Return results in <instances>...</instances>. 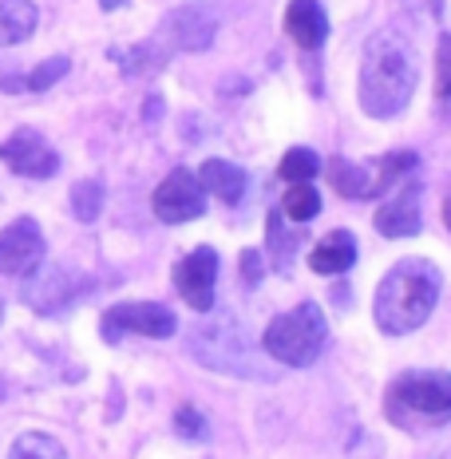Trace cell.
Returning a JSON list of instances; mask_svg holds the SVG:
<instances>
[{"label": "cell", "instance_id": "obj_1", "mask_svg": "<svg viewBox=\"0 0 451 459\" xmlns=\"http://www.w3.org/2000/svg\"><path fill=\"white\" fill-rule=\"evenodd\" d=\"M420 83V64H416V48L404 32L384 28L360 56V80H357V100L364 115L372 119H392L412 103Z\"/></svg>", "mask_w": 451, "mask_h": 459}, {"label": "cell", "instance_id": "obj_2", "mask_svg": "<svg viewBox=\"0 0 451 459\" xmlns=\"http://www.w3.org/2000/svg\"><path fill=\"white\" fill-rule=\"evenodd\" d=\"M439 270L424 257H404L396 262L377 285V301H372V317L388 337H404L420 329L439 301Z\"/></svg>", "mask_w": 451, "mask_h": 459}, {"label": "cell", "instance_id": "obj_3", "mask_svg": "<svg viewBox=\"0 0 451 459\" xmlns=\"http://www.w3.org/2000/svg\"><path fill=\"white\" fill-rule=\"evenodd\" d=\"M325 337H329V321H325L321 305L301 301L297 309L270 321V329H265V337H262V349L290 368H309L313 360L321 357Z\"/></svg>", "mask_w": 451, "mask_h": 459}, {"label": "cell", "instance_id": "obj_4", "mask_svg": "<svg viewBox=\"0 0 451 459\" xmlns=\"http://www.w3.org/2000/svg\"><path fill=\"white\" fill-rule=\"evenodd\" d=\"M103 337L108 341H119L127 333H139V337H155V341H167L175 337L178 321L167 305H155V301H123V305H111L103 313Z\"/></svg>", "mask_w": 451, "mask_h": 459}, {"label": "cell", "instance_id": "obj_5", "mask_svg": "<svg viewBox=\"0 0 451 459\" xmlns=\"http://www.w3.org/2000/svg\"><path fill=\"white\" fill-rule=\"evenodd\" d=\"M392 400H400L412 412L424 416H451V372L439 368H416L392 385Z\"/></svg>", "mask_w": 451, "mask_h": 459}, {"label": "cell", "instance_id": "obj_6", "mask_svg": "<svg viewBox=\"0 0 451 459\" xmlns=\"http://www.w3.org/2000/svg\"><path fill=\"white\" fill-rule=\"evenodd\" d=\"M44 262V230L36 218H16L0 230V273L28 277Z\"/></svg>", "mask_w": 451, "mask_h": 459}, {"label": "cell", "instance_id": "obj_7", "mask_svg": "<svg viewBox=\"0 0 451 459\" xmlns=\"http://www.w3.org/2000/svg\"><path fill=\"white\" fill-rule=\"evenodd\" d=\"M206 210V190L198 183V175L190 170H170L155 190V214L162 222L178 226V222H195Z\"/></svg>", "mask_w": 451, "mask_h": 459}, {"label": "cell", "instance_id": "obj_8", "mask_svg": "<svg viewBox=\"0 0 451 459\" xmlns=\"http://www.w3.org/2000/svg\"><path fill=\"white\" fill-rule=\"evenodd\" d=\"M175 285H178L182 298H186L190 309H198V313L214 309L218 254L210 250V246H198V250H190V254L178 262V270H175Z\"/></svg>", "mask_w": 451, "mask_h": 459}, {"label": "cell", "instance_id": "obj_9", "mask_svg": "<svg viewBox=\"0 0 451 459\" xmlns=\"http://www.w3.org/2000/svg\"><path fill=\"white\" fill-rule=\"evenodd\" d=\"M0 162L24 178H52L60 170V155L44 143L40 131H16L13 139L0 143Z\"/></svg>", "mask_w": 451, "mask_h": 459}, {"label": "cell", "instance_id": "obj_10", "mask_svg": "<svg viewBox=\"0 0 451 459\" xmlns=\"http://www.w3.org/2000/svg\"><path fill=\"white\" fill-rule=\"evenodd\" d=\"M424 218H420V178L408 175L404 186L392 190V198L377 210V230L384 238H412L420 234Z\"/></svg>", "mask_w": 451, "mask_h": 459}, {"label": "cell", "instance_id": "obj_11", "mask_svg": "<svg viewBox=\"0 0 451 459\" xmlns=\"http://www.w3.org/2000/svg\"><path fill=\"white\" fill-rule=\"evenodd\" d=\"M285 32L313 52V48H321L329 40V16H325V8L317 0H290V8H285Z\"/></svg>", "mask_w": 451, "mask_h": 459}, {"label": "cell", "instance_id": "obj_12", "mask_svg": "<svg viewBox=\"0 0 451 459\" xmlns=\"http://www.w3.org/2000/svg\"><path fill=\"white\" fill-rule=\"evenodd\" d=\"M352 265H357V242H352L349 230H333V234L321 238L309 254V270L321 273V277H337L344 270H352Z\"/></svg>", "mask_w": 451, "mask_h": 459}, {"label": "cell", "instance_id": "obj_13", "mask_svg": "<svg viewBox=\"0 0 451 459\" xmlns=\"http://www.w3.org/2000/svg\"><path fill=\"white\" fill-rule=\"evenodd\" d=\"M198 183L214 198H222V203H238L246 195V170L226 159H206L203 170H198Z\"/></svg>", "mask_w": 451, "mask_h": 459}, {"label": "cell", "instance_id": "obj_14", "mask_svg": "<svg viewBox=\"0 0 451 459\" xmlns=\"http://www.w3.org/2000/svg\"><path fill=\"white\" fill-rule=\"evenodd\" d=\"M36 21H40V13L32 0H0V48L24 44L36 32Z\"/></svg>", "mask_w": 451, "mask_h": 459}, {"label": "cell", "instance_id": "obj_15", "mask_svg": "<svg viewBox=\"0 0 451 459\" xmlns=\"http://www.w3.org/2000/svg\"><path fill=\"white\" fill-rule=\"evenodd\" d=\"M329 178H333V186H337L344 198H369V195H377V190L384 186V178L372 175V167L344 162V159H333L329 162Z\"/></svg>", "mask_w": 451, "mask_h": 459}, {"label": "cell", "instance_id": "obj_16", "mask_svg": "<svg viewBox=\"0 0 451 459\" xmlns=\"http://www.w3.org/2000/svg\"><path fill=\"white\" fill-rule=\"evenodd\" d=\"M167 32L175 36V48H186V52H198V48L210 44L214 36V21H206L198 8H186V13H175L167 21Z\"/></svg>", "mask_w": 451, "mask_h": 459}, {"label": "cell", "instance_id": "obj_17", "mask_svg": "<svg viewBox=\"0 0 451 459\" xmlns=\"http://www.w3.org/2000/svg\"><path fill=\"white\" fill-rule=\"evenodd\" d=\"M68 68H72V64L64 60V56H56V60H44L36 72H28L24 80H0V88H4V91H21V88H28V91H48L52 83H60L64 75H68Z\"/></svg>", "mask_w": 451, "mask_h": 459}, {"label": "cell", "instance_id": "obj_18", "mask_svg": "<svg viewBox=\"0 0 451 459\" xmlns=\"http://www.w3.org/2000/svg\"><path fill=\"white\" fill-rule=\"evenodd\" d=\"M317 210H321V195H317L313 183H293L282 203V214L290 218V222H313Z\"/></svg>", "mask_w": 451, "mask_h": 459}, {"label": "cell", "instance_id": "obj_19", "mask_svg": "<svg viewBox=\"0 0 451 459\" xmlns=\"http://www.w3.org/2000/svg\"><path fill=\"white\" fill-rule=\"evenodd\" d=\"M8 459H68V452L60 447V439H52L48 432H24L13 444Z\"/></svg>", "mask_w": 451, "mask_h": 459}, {"label": "cell", "instance_id": "obj_20", "mask_svg": "<svg viewBox=\"0 0 451 459\" xmlns=\"http://www.w3.org/2000/svg\"><path fill=\"white\" fill-rule=\"evenodd\" d=\"M317 170H321V159H317V151H309V147H293L290 155L282 159V178L290 186L293 183H313Z\"/></svg>", "mask_w": 451, "mask_h": 459}, {"label": "cell", "instance_id": "obj_21", "mask_svg": "<svg viewBox=\"0 0 451 459\" xmlns=\"http://www.w3.org/2000/svg\"><path fill=\"white\" fill-rule=\"evenodd\" d=\"M72 210L80 222H95L103 210V186L95 183V178H83V183L72 186Z\"/></svg>", "mask_w": 451, "mask_h": 459}, {"label": "cell", "instance_id": "obj_22", "mask_svg": "<svg viewBox=\"0 0 451 459\" xmlns=\"http://www.w3.org/2000/svg\"><path fill=\"white\" fill-rule=\"evenodd\" d=\"M436 91L444 103H451V32L439 36L436 48Z\"/></svg>", "mask_w": 451, "mask_h": 459}, {"label": "cell", "instance_id": "obj_23", "mask_svg": "<svg viewBox=\"0 0 451 459\" xmlns=\"http://www.w3.org/2000/svg\"><path fill=\"white\" fill-rule=\"evenodd\" d=\"M175 424H178V432L186 436V439H203L206 436V420L195 412V408H182V412L175 416Z\"/></svg>", "mask_w": 451, "mask_h": 459}, {"label": "cell", "instance_id": "obj_24", "mask_svg": "<svg viewBox=\"0 0 451 459\" xmlns=\"http://www.w3.org/2000/svg\"><path fill=\"white\" fill-rule=\"evenodd\" d=\"M242 265H246V281L257 285V277H262V273H257V254H254V250L242 254Z\"/></svg>", "mask_w": 451, "mask_h": 459}, {"label": "cell", "instance_id": "obj_25", "mask_svg": "<svg viewBox=\"0 0 451 459\" xmlns=\"http://www.w3.org/2000/svg\"><path fill=\"white\" fill-rule=\"evenodd\" d=\"M100 4H103V8H108V13H111V8H123V4H127V0H100Z\"/></svg>", "mask_w": 451, "mask_h": 459}, {"label": "cell", "instance_id": "obj_26", "mask_svg": "<svg viewBox=\"0 0 451 459\" xmlns=\"http://www.w3.org/2000/svg\"><path fill=\"white\" fill-rule=\"evenodd\" d=\"M444 222H447V230H451V198H447V206H444Z\"/></svg>", "mask_w": 451, "mask_h": 459}, {"label": "cell", "instance_id": "obj_27", "mask_svg": "<svg viewBox=\"0 0 451 459\" xmlns=\"http://www.w3.org/2000/svg\"><path fill=\"white\" fill-rule=\"evenodd\" d=\"M0 317H4V301H0Z\"/></svg>", "mask_w": 451, "mask_h": 459}]
</instances>
